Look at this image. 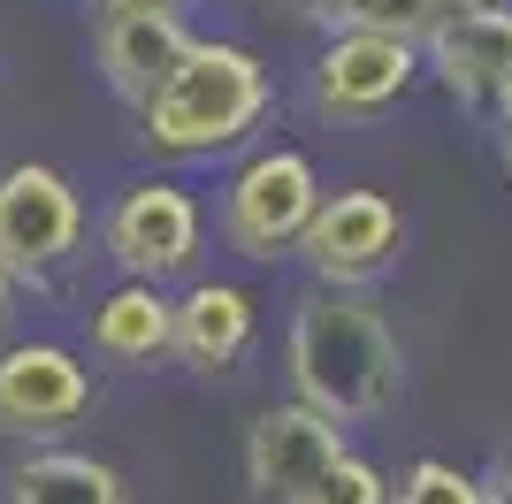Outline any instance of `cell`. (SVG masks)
I'll list each match as a JSON object with an SVG mask.
<instances>
[{"label":"cell","mask_w":512,"mask_h":504,"mask_svg":"<svg viewBox=\"0 0 512 504\" xmlns=\"http://www.w3.org/2000/svg\"><path fill=\"white\" fill-rule=\"evenodd\" d=\"M406 398V352L383 306L360 291H306L291 306V405L337 420H383Z\"/></svg>","instance_id":"cell-1"},{"label":"cell","mask_w":512,"mask_h":504,"mask_svg":"<svg viewBox=\"0 0 512 504\" xmlns=\"http://www.w3.org/2000/svg\"><path fill=\"white\" fill-rule=\"evenodd\" d=\"M276 107V69L237 39H192V54L169 69V84L138 107V138L169 161H214L245 146Z\"/></svg>","instance_id":"cell-2"},{"label":"cell","mask_w":512,"mask_h":504,"mask_svg":"<svg viewBox=\"0 0 512 504\" xmlns=\"http://www.w3.org/2000/svg\"><path fill=\"white\" fill-rule=\"evenodd\" d=\"M321 207V168L299 146H268L222 191V245L245 260H291Z\"/></svg>","instance_id":"cell-3"},{"label":"cell","mask_w":512,"mask_h":504,"mask_svg":"<svg viewBox=\"0 0 512 504\" xmlns=\"http://www.w3.org/2000/svg\"><path fill=\"white\" fill-rule=\"evenodd\" d=\"M406 252V214L390 191H367V184H344V191H321L314 222L299 237V260L314 268V291H360L383 283Z\"/></svg>","instance_id":"cell-4"},{"label":"cell","mask_w":512,"mask_h":504,"mask_svg":"<svg viewBox=\"0 0 512 504\" xmlns=\"http://www.w3.org/2000/svg\"><path fill=\"white\" fill-rule=\"evenodd\" d=\"M85 245V199L62 168L16 161L0 176V275L8 283H54Z\"/></svg>","instance_id":"cell-5"},{"label":"cell","mask_w":512,"mask_h":504,"mask_svg":"<svg viewBox=\"0 0 512 504\" xmlns=\"http://www.w3.org/2000/svg\"><path fill=\"white\" fill-rule=\"evenodd\" d=\"M100 237H107V260L123 268V283H153V291H161L169 275H184L199 260L207 222H199V199L184 184H169V176H138V184L115 191Z\"/></svg>","instance_id":"cell-6"},{"label":"cell","mask_w":512,"mask_h":504,"mask_svg":"<svg viewBox=\"0 0 512 504\" xmlns=\"http://www.w3.org/2000/svg\"><path fill=\"white\" fill-rule=\"evenodd\" d=\"M100 382L69 344H46V336H23V344H0V436H62L92 413Z\"/></svg>","instance_id":"cell-7"},{"label":"cell","mask_w":512,"mask_h":504,"mask_svg":"<svg viewBox=\"0 0 512 504\" xmlns=\"http://www.w3.org/2000/svg\"><path fill=\"white\" fill-rule=\"evenodd\" d=\"M337 459H344V428L306 413V405H268L245 428V489L260 504H299Z\"/></svg>","instance_id":"cell-8"},{"label":"cell","mask_w":512,"mask_h":504,"mask_svg":"<svg viewBox=\"0 0 512 504\" xmlns=\"http://www.w3.org/2000/svg\"><path fill=\"white\" fill-rule=\"evenodd\" d=\"M421 77V46L367 39V31H329V46L314 54V107L329 123H360L398 107Z\"/></svg>","instance_id":"cell-9"},{"label":"cell","mask_w":512,"mask_h":504,"mask_svg":"<svg viewBox=\"0 0 512 504\" xmlns=\"http://www.w3.org/2000/svg\"><path fill=\"white\" fill-rule=\"evenodd\" d=\"M421 69L459 107H497V92L512 84V8H482V16L436 23L421 39Z\"/></svg>","instance_id":"cell-10"},{"label":"cell","mask_w":512,"mask_h":504,"mask_svg":"<svg viewBox=\"0 0 512 504\" xmlns=\"http://www.w3.org/2000/svg\"><path fill=\"white\" fill-rule=\"evenodd\" d=\"M253 291L245 283H192L169 314V352L192 367V375H230L237 359L253 352Z\"/></svg>","instance_id":"cell-11"},{"label":"cell","mask_w":512,"mask_h":504,"mask_svg":"<svg viewBox=\"0 0 512 504\" xmlns=\"http://www.w3.org/2000/svg\"><path fill=\"white\" fill-rule=\"evenodd\" d=\"M92 54H100V77L115 100L146 107L169 84V69L192 54V31H184V16H100Z\"/></svg>","instance_id":"cell-12"},{"label":"cell","mask_w":512,"mask_h":504,"mask_svg":"<svg viewBox=\"0 0 512 504\" xmlns=\"http://www.w3.org/2000/svg\"><path fill=\"white\" fill-rule=\"evenodd\" d=\"M8 504H130V482L92 451L39 443L8 466Z\"/></svg>","instance_id":"cell-13"},{"label":"cell","mask_w":512,"mask_h":504,"mask_svg":"<svg viewBox=\"0 0 512 504\" xmlns=\"http://www.w3.org/2000/svg\"><path fill=\"white\" fill-rule=\"evenodd\" d=\"M169 314L176 298H161L153 283H115V291L92 306V344L115 367H146V359H169Z\"/></svg>","instance_id":"cell-14"},{"label":"cell","mask_w":512,"mask_h":504,"mask_svg":"<svg viewBox=\"0 0 512 504\" xmlns=\"http://www.w3.org/2000/svg\"><path fill=\"white\" fill-rule=\"evenodd\" d=\"M329 31H367V39L421 46L436 31V0H329Z\"/></svg>","instance_id":"cell-15"},{"label":"cell","mask_w":512,"mask_h":504,"mask_svg":"<svg viewBox=\"0 0 512 504\" xmlns=\"http://www.w3.org/2000/svg\"><path fill=\"white\" fill-rule=\"evenodd\" d=\"M390 504H482V474H467L451 459H413L406 482L390 489Z\"/></svg>","instance_id":"cell-16"},{"label":"cell","mask_w":512,"mask_h":504,"mask_svg":"<svg viewBox=\"0 0 512 504\" xmlns=\"http://www.w3.org/2000/svg\"><path fill=\"white\" fill-rule=\"evenodd\" d=\"M299 504H390V482H383V466H367L360 451H344Z\"/></svg>","instance_id":"cell-17"},{"label":"cell","mask_w":512,"mask_h":504,"mask_svg":"<svg viewBox=\"0 0 512 504\" xmlns=\"http://www.w3.org/2000/svg\"><path fill=\"white\" fill-rule=\"evenodd\" d=\"M100 16H184V0H85Z\"/></svg>","instance_id":"cell-18"},{"label":"cell","mask_w":512,"mask_h":504,"mask_svg":"<svg viewBox=\"0 0 512 504\" xmlns=\"http://www.w3.org/2000/svg\"><path fill=\"white\" fill-rule=\"evenodd\" d=\"M482 504H512V451L490 466V474H482Z\"/></svg>","instance_id":"cell-19"},{"label":"cell","mask_w":512,"mask_h":504,"mask_svg":"<svg viewBox=\"0 0 512 504\" xmlns=\"http://www.w3.org/2000/svg\"><path fill=\"white\" fill-rule=\"evenodd\" d=\"M482 8H497V0H436V23H451V16H482Z\"/></svg>","instance_id":"cell-20"},{"label":"cell","mask_w":512,"mask_h":504,"mask_svg":"<svg viewBox=\"0 0 512 504\" xmlns=\"http://www.w3.org/2000/svg\"><path fill=\"white\" fill-rule=\"evenodd\" d=\"M8 314H16V283L0 275V329H8Z\"/></svg>","instance_id":"cell-21"},{"label":"cell","mask_w":512,"mask_h":504,"mask_svg":"<svg viewBox=\"0 0 512 504\" xmlns=\"http://www.w3.org/2000/svg\"><path fill=\"white\" fill-rule=\"evenodd\" d=\"M299 16H314V23H329V0H291Z\"/></svg>","instance_id":"cell-22"},{"label":"cell","mask_w":512,"mask_h":504,"mask_svg":"<svg viewBox=\"0 0 512 504\" xmlns=\"http://www.w3.org/2000/svg\"><path fill=\"white\" fill-rule=\"evenodd\" d=\"M497 153H505V176H512V123L497 130Z\"/></svg>","instance_id":"cell-23"},{"label":"cell","mask_w":512,"mask_h":504,"mask_svg":"<svg viewBox=\"0 0 512 504\" xmlns=\"http://www.w3.org/2000/svg\"><path fill=\"white\" fill-rule=\"evenodd\" d=\"M497 115H505V123H512V84H505V92H497Z\"/></svg>","instance_id":"cell-24"}]
</instances>
